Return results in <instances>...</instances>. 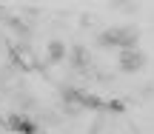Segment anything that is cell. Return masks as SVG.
Listing matches in <instances>:
<instances>
[{"label":"cell","mask_w":154,"mask_h":134,"mask_svg":"<svg viewBox=\"0 0 154 134\" xmlns=\"http://www.w3.org/2000/svg\"><path fill=\"white\" fill-rule=\"evenodd\" d=\"M140 43V26L134 23H126V26H111V29H103L97 34V46L100 49H137Z\"/></svg>","instance_id":"1"},{"label":"cell","mask_w":154,"mask_h":134,"mask_svg":"<svg viewBox=\"0 0 154 134\" xmlns=\"http://www.w3.org/2000/svg\"><path fill=\"white\" fill-rule=\"evenodd\" d=\"M117 66H120L123 74H137V72H143V69L149 66V57L140 49H123L120 54H117Z\"/></svg>","instance_id":"2"},{"label":"cell","mask_w":154,"mask_h":134,"mask_svg":"<svg viewBox=\"0 0 154 134\" xmlns=\"http://www.w3.org/2000/svg\"><path fill=\"white\" fill-rule=\"evenodd\" d=\"M66 60L72 63L74 66V72H91V66H94V60H91V51L86 49V46H72V49H69V54H66Z\"/></svg>","instance_id":"3"},{"label":"cell","mask_w":154,"mask_h":134,"mask_svg":"<svg viewBox=\"0 0 154 134\" xmlns=\"http://www.w3.org/2000/svg\"><path fill=\"white\" fill-rule=\"evenodd\" d=\"M66 54H69V46L63 43V40H49V43H46V60L49 63H63L66 60Z\"/></svg>","instance_id":"4"},{"label":"cell","mask_w":154,"mask_h":134,"mask_svg":"<svg viewBox=\"0 0 154 134\" xmlns=\"http://www.w3.org/2000/svg\"><path fill=\"white\" fill-rule=\"evenodd\" d=\"M109 6L114 11H126V14H137V9H140L137 0H109Z\"/></svg>","instance_id":"5"},{"label":"cell","mask_w":154,"mask_h":134,"mask_svg":"<svg viewBox=\"0 0 154 134\" xmlns=\"http://www.w3.org/2000/svg\"><path fill=\"white\" fill-rule=\"evenodd\" d=\"M37 134H49V131H37Z\"/></svg>","instance_id":"6"}]
</instances>
